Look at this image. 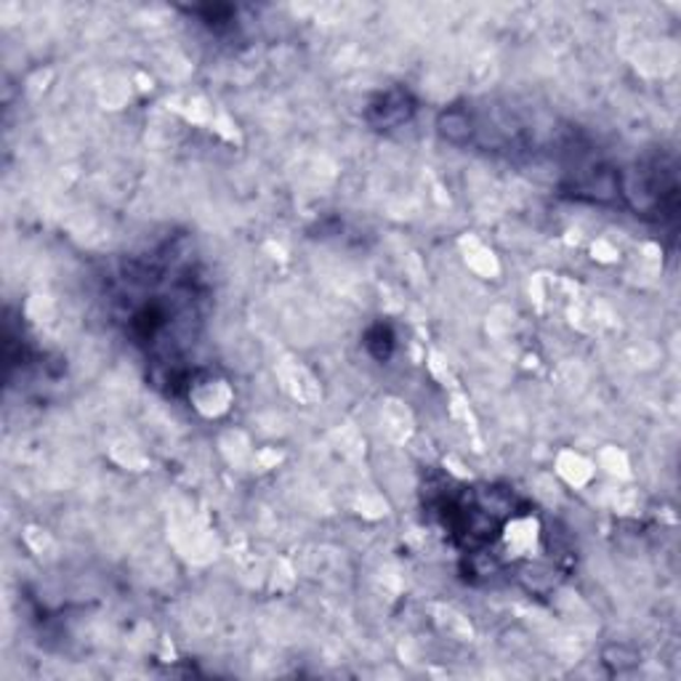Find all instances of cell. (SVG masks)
<instances>
[{"mask_svg": "<svg viewBox=\"0 0 681 681\" xmlns=\"http://www.w3.org/2000/svg\"><path fill=\"white\" fill-rule=\"evenodd\" d=\"M424 508L450 546L466 562L469 578L517 575L521 564L508 546V532L543 525L536 503L521 498L508 485L487 482H455L453 476L435 474L424 485Z\"/></svg>", "mask_w": 681, "mask_h": 681, "instance_id": "7a4b0ae2", "label": "cell"}, {"mask_svg": "<svg viewBox=\"0 0 681 681\" xmlns=\"http://www.w3.org/2000/svg\"><path fill=\"white\" fill-rule=\"evenodd\" d=\"M362 343H365L367 354H371L373 360L389 362L394 354V347H397V336H394L389 322H375L365 330V339H362Z\"/></svg>", "mask_w": 681, "mask_h": 681, "instance_id": "5b68a950", "label": "cell"}, {"mask_svg": "<svg viewBox=\"0 0 681 681\" xmlns=\"http://www.w3.org/2000/svg\"><path fill=\"white\" fill-rule=\"evenodd\" d=\"M101 301L112 328L142 354L146 381L184 399L200 381L197 360L211 311V285L184 234L110 261Z\"/></svg>", "mask_w": 681, "mask_h": 681, "instance_id": "6da1fadb", "label": "cell"}, {"mask_svg": "<svg viewBox=\"0 0 681 681\" xmlns=\"http://www.w3.org/2000/svg\"><path fill=\"white\" fill-rule=\"evenodd\" d=\"M189 17L197 19V24L213 35H227L238 28V6L229 3H206V6H184Z\"/></svg>", "mask_w": 681, "mask_h": 681, "instance_id": "277c9868", "label": "cell"}, {"mask_svg": "<svg viewBox=\"0 0 681 681\" xmlns=\"http://www.w3.org/2000/svg\"><path fill=\"white\" fill-rule=\"evenodd\" d=\"M413 114H416V99H413V94L407 91V88H392V91L381 94L378 99L371 101L365 118L375 129L389 131L407 123Z\"/></svg>", "mask_w": 681, "mask_h": 681, "instance_id": "3957f363", "label": "cell"}]
</instances>
